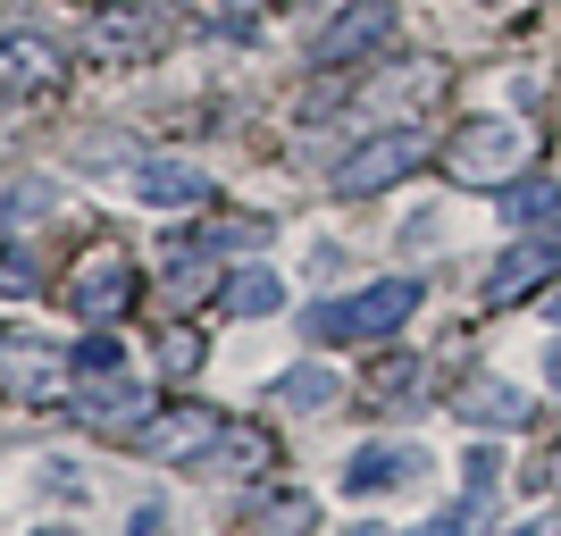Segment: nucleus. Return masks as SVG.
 <instances>
[{"label":"nucleus","instance_id":"393cba45","mask_svg":"<svg viewBox=\"0 0 561 536\" xmlns=\"http://www.w3.org/2000/svg\"><path fill=\"white\" fill-rule=\"evenodd\" d=\"M420 536H478V520H469V512H445V520H427Z\"/></svg>","mask_w":561,"mask_h":536},{"label":"nucleus","instance_id":"4be33fe9","mask_svg":"<svg viewBox=\"0 0 561 536\" xmlns=\"http://www.w3.org/2000/svg\"><path fill=\"white\" fill-rule=\"evenodd\" d=\"M202 361H210V344H202L193 327H168V335H160V369H168V377H193Z\"/></svg>","mask_w":561,"mask_h":536},{"label":"nucleus","instance_id":"c756f323","mask_svg":"<svg viewBox=\"0 0 561 536\" xmlns=\"http://www.w3.org/2000/svg\"><path fill=\"white\" fill-rule=\"evenodd\" d=\"M43 536H76V528H43Z\"/></svg>","mask_w":561,"mask_h":536},{"label":"nucleus","instance_id":"423d86ee","mask_svg":"<svg viewBox=\"0 0 561 536\" xmlns=\"http://www.w3.org/2000/svg\"><path fill=\"white\" fill-rule=\"evenodd\" d=\"M135 294H142V277H135V260H126V252H93L68 277V310H76V319H93V327L101 319H126Z\"/></svg>","mask_w":561,"mask_h":536},{"label":"nucleus","instance_id":"20e7f679","mask_svg":"<svg viewBox=\"0 0 561 536\" xmlns=\"http://www.w3.org/2000/svg\"><path fill=\"white\" fill-rule=\"evenodd\" d=\"M553 277H561V227L545 218L537 235L519 227V243L486 269V303H494V310H512V303H528V294H545Z\"/></svg>","mask_w":561,"mask_h":536},{"label":"nucleus","instance_id":"f257e3e1","mask_svg":"<svg viewBox=\"0 0 561 536\" xmlns=\"http://www.w3.org/2000/svg\"><path fill=\"white\" fill-rule=\"evenodd\" d=\"M411 310H420V277H386V285H369V294H352V303H319L310 335H319V344H377V335H394Z\"/></svg>","mask_w":561,"mask_h":536},{"label":"nucleus","instance_id":"9b49d317","mask_svg":"<svg viewBox=\"0 0 561 536\" xmlns=\"http://www.w3.org/2000/svg\"><path fill=\"white\" fill-rule=\"evenodd\" d=\"M386 34H394V0H352L344 18H328V34H319V68H352V59H369Z\"/></svg>","mask_w":561,"mask_h":536},{"label":"nucleus","instance_id":"f8f14e48","mask_svg":"<svg viewBox=\"0 0 561 536\" xmlns=\"http://www.w3.org/2000/svg\"><path fill=\"white\" fill-rule=\"evenodd\" d=\"M135 202H151V210H185V202H210V176L193 160H142L135 168Z\"/></svg>","mask_w":561,"mask_h":536},{"label":"nucleus","instance_id":"2eb2a0df","mask_svg":"<svg viewBox=\"0 0 561 536\" xmlns=\"http://www.w3.org/2000/svg\"><path fill=\"white\" fill-rule=\"evenodd\" d=\"M461 420H478V427H528V411L537 402H519L512 386H494V377H478V386H461V402H453Z\"/></svg>","mask_w":561,"mask_h":536},{"label":"nucleus","instance_id":"a211bd4d","mask_svg":"<svg viewBox=\"0 0 561 536\" xmlns=\"http://www.w3.org/2000/svg\"><path fill=\"white\" fill-rule=\"evenodd\" d=\"M227 310H234V319H268V310H285V277H277V269H234V277H227Z\"/></svg>","mask_w":561,"mask_h":536},{"label":"nucleus","instance_id":"9d476101","mask_svg":"<svg viewBox=\"0 0 561 536\" xmlns=\"http://www.w3.org/2000/svg\"><path fill=\"white\" fill-rule=\"evenodd\" d=\"M0 402H59V344L0 335Z\"/></svg>","mask_w":561,"mask_h":536},{"label":"nucleus","instance_id":"cd10ccee","mask_svg":"<svg viewBox=\"0 0 561 536\" xmlns=\"http://www.w3.org/2000/svg\"><path fill=\"white\" fill-rule=\"evenodd\" d=\"M545 377H553V386H561V344H553V352H545Z\"/></svg>","mask_w":561,"mask_h":536},{"label":"nucleus","instance_id":"1a4fd4ad","mask_svg":"<svg viewBox=\"0 0 561 536\" xmlns=\"http://www.w3.org/2000/svg\"><path fill=\"white\" fill-rule=\"evenodd\" d=\"M218 427H227L218 411L176 402V411H151V420H142L126 444H135V453H151V461H193V453H210V444H218Z\"/></svg>","mask_w":561,"mask_h":536},{"label":"nucleus","instance_id":"2f4dec72","mask_svg":"<svg viewBox=\"0 0 561 536\" xmlns=\"http://www.w3.org/2000/svg\"><path fill=\"white\" fill-rule=\"evenodd\" d=\"M0 335H9V327H0Z\"/></svg>","mask_w":561,"mask_h":536},{"label":"nucleus","instance_id":"0eeeda50","mask_svg":"<svg viewBox=\"0 0 561 536\" xmlns=\"http://www.w3.org/2000/svg\"><path fill=\"white\" fill-rule=\"evenodd\" d=\"M68 411H76L84 427H101V436H135V427L151 420V395H142L126 369H110V377H76Z\"/></svg>","mask_w":561,"mask_h":536},{"label":"nucleus","instance_id":"ddd939ff","mask_svg":"<svg viewBox=\"0 0 561 536\" xmlns=\"http://www.w3.org/2000/svg\"><path fill=\"white\" fill-rule=\"evenodd\" d=\"M411 469H420V453H411V444H369V453H352L344 494H386V487H402Z\"/></svg>","mask_w":561,"mask_h":536},{"label":"nucleus","instance_id":"f3484780","mask_svg":"<svg viewBox=\"0 0 561 536\" xmlns=\"http://www.w3.org/2000/svg\"><path fill=\"white\" fill-rule=\"evenodd\" d=\"M277 402H294V411H335L344 402V377L335 369H319V361H302V369H285L277 386H268Z\"/></svg>","mask_w":561,"mask_h":536},{"label":"nucleus","instance_id":"c85d7f7f","mask_svg":"<svg viewBox=\"0 0 561 536\" xmlns=\"http://www.w3.org/2000/svg\"><path fill=\"white\" fill-rule=\"evenodd\" d=\"M344 536H386V528H344Z\"/></svg>","mask_w":561,"mask_h":536},{"label":"nucleus","instance_id":"5701e85b","mask_svg":"<svg viewBox=\"0 0 561 536\" xmlns=\"http://www.w3.org/2000/svg\"><path fill=\"white\" fill-rule=\"evenodd\" d=\"M110 369H126V344H117V335H84L76 361H68V377H110Z\"/></svg>","mask_w":561,"mask_h":536},{"label":"nucleus","instance_id":"6e6552de","mask_svg":"<svg viewBox=\"0 0 561 536\" xmlns=\"http://www.w3.org/2000/svg\"><path fill=\"white\" fill-rule=\"evenodd\" d=\"M68 84V50L43 34H0V93L9 101H50Z\"/></svg>","mask_w":561,"mask_h":536},{"label":"nucleus","instance_id":"412c9836","mask_svg":"<svg viewBox=\"0 0 561 536\" xmlns=\"http://www.w3.org/2000/svg\"><path fill=\"white\" fill-rule=\"evenodd\" d=\"M0 294H43V260L25 252V243H0Z\"/></svg>","mask_w":561,"mask_h":536},{"label":"nucleus","instance_id":"b1692460","mask_svg":"<svg viewBox=\"0 0 561 536\" xmlns=\"http://www.w3.org/2000/svg\"><path fill=\"white\" fill-rule=\"evenodd\" d=\"M411 386H420V361H386V369L369 377V402H377V411H402Z\"/></svg>","mask_w":561,"mask_h":536},{"label":"nucleus","instance_id":"39448f33","mask_svg":"<svg viewBox=\"0 0 561 536\" xmlns=\"http://www.w3.org/2000/svg\"><path fill=\"white\" fill-rule=\"evenodd\" d=\"M168 50V9L160 0H126V9H101L93 18V59L101 68H142Z\"/></svg>","mask_w":561,"mask_h":536},{"label":"nucleus","instance_id":"dca6fc26","mask_svg":"<svg viewBox=\"0 0 561 536\" xmlns=\"http://www.w3.org/2000/svg\"><path fill=\"white\" fill-rule=\"evenodd\" d=\"M210 469H227V478H260V469L277 461V444L260 436V427H218V444L202 453Z\"/></svg>","mask_w":561,"mask_h":536},{"label":"nucleus","instance_id":"7c9ffc66","mask_svg":"<svg viewBox=\"0 0 561 536\" xmlns=\"http://www.w3.org/2000/svg\"><path fill=\"white\" fill-rule=\"evenodd\" d=\"M553 319H561V303H553Z\"/></svg>","mask_w":561,"mask_h":536},{"label":"nucleus","instance_id":"f03ea898","mask_svg":"<svg viewBox=\"0 0 561 536\" xmlns=\"http://www.w3.org/2000/svg\"><path fill=\"white\" fill-rule=\"evenodd\" d=\"M528 151H537L528 126H512V117H469L461 135H453V176H461V185H512L519 168H528Z\"/></svg>","mask_w":561,"mask_h":536},{"label":"nucleus","instance_id":"bb28decb","mask_svg":"<svg viewBox=\"0 0 561 536\" xmlns=\"http://www.w3.org/2000/svg\"><path fill=\"white\" fill-rule=\"evenodd\" d=\"M545 487H561V444H553V461H545Z\"/></svg>","mask_w":561,"mask_h":536},{"label":"nucleus","instance_id":"7ed1b4c3","mask_svg":"<svg viewBox=\"0 0 561 536\" xmlns=\"http://www.w3.org/2000/svg\"><path fill=\"white\" fill-rule=\"evenodd\" d=\"M411 168H427V135H402V126H394V135H369V142H360V151L328 176V193H335V202H369V193L402 185Z\"/></svg>","mask_w":561,"mask_h":536},{"label":"nucleus","instance_id":"6ab92c4d","mask_svg":"<svg viewBox=\"0 0 561 536\" xmlns=\"http://www.w3.org/2000/svg\"><path fill=\"white\" fill-rule=\"evenodd\" d=\"M310 520H319L310 494H268V503H260V536H302Z\"/></svg>","mask_w":561,"mask_h":536},{"label":"nucleus","instance_id":"4468645a","mask_svg":"<svg viewBox=\"0 0 561 536\" xmlns=\"http://www.w3.org/2000/svg\"><path fill=\"white\" fill-rule=\"evenodd\" d=\"M369 101L377 110H427V101H445V59H411V68L386 76Z\"/></svg>","mask_w":561,"mask_h":536},{"label":"nucleus","instance_id":"a878e982","mask_svg":"<svg viewBox=\"0 0 561 536\" xmlns=\"http://www.w3.org/2000/svg\"><path fill=\"white\" fill-rule=\"evenodd\" d=\"M168 528V512H160V503H142V512H135V536H160Z\"/></svg>","mask_w":561,"mask_h":536},{"label":"nucleus","instance_id":"aec40b11","mask_svg":"<svg viewBox=\"0 0 561 536\" xmlns=\"http://www.w3.org/2000/svg\"><path fill=\"white\" fill-rule=\"evenodd\" d=\"M553 202H561V193L545 185V176H528V185H512V202H503V218H512V227H545V218H553Z\"/></svg>","mask_w":561,"mask_h":536}]
</instances>
